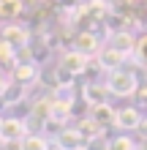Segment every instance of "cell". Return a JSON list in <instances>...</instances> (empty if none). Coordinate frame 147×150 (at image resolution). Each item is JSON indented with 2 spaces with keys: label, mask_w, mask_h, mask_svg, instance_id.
Returning <instances> with one entry per match:
<instances>
[{
  "label": "cell",
  "mask_w": 147,
  "mask_h": 150,
  "mask_svg": "<svg viewBox=\"0 0 147 150\" xmlns=\"http://www.w3.org/2000/svg\"><path fill=\"white\" fill-rule=\"evenodd\" d=\"M106 87L117 98H131V96H136V90H139V76H136L134 68L123 66V68H117V71L106 74Z\"/></svg>",
  "instance_id": "obj_1"
},
{
  "label": "cell",
  "mask_w": 147,
  "mask_h": 150,
  "mask_svg": "<svg viewBox=\"0 0 147 150\" xmlns=\"http://www.w3.org/2000/svg\"><path fill=\"white\" fill-rule=\"evenodd\" d=\"M87 63H90V55L79 52L76 47L65 49L63 55L57 57V68H60V71H65V74H71V76H82L84 68H87Z\"/></svg>",
  "instance_id": "obj_2"
},
{
  "label": "cell",
  "mask_w": 147,
  "mask_h": 150,
  "mask_svg": "<svg viewBox=\"0 0 147 150\" xmlns=\"http://www.w3.org/2000/svg\"><path fill=\"white\" fill-rule=\"evenodd\" d=\"M25 134H30L27 128V120L19 117V115H8V117H3V126H0V137L6 139L8 145H19Z\"/></svg>",
  "instance_id": "obj_3"
},
{
  "label": "cell",
  "mask_w": 147,
  "mask_h": 150,
  "mask_svg": "<svg viewBox=\"0 0 147 150\" xmlns=\"http://www.w3.org/2000/svg\"><path fill=\"white\" fill-rule=\"evenodd\" d=\"M55 147L57 150H84L87 147V137H84L76 126H65L63 131H60V137L55 139Z\"/></svg>",
  "instance_id": "obj_4"
},
{
  "label": "cell",
  "mask_w": 147,
  "mask_h": 150,
  "mask_svg": "<svg viewBox=\"0 0 147 150\" xmlns=\"http://www.w3.org/2000/svg\"><path fill=\"white\" fill-rule=\"evenodd\" d=\"M96 57H98V63H101V68H103L106 74H109V71H117V68H123V66L128 63V55H123V52L115 49L112 44H103Z\"/></svg>",
  "instance_id": "obj_5"
},
{
  "label": "cell",
  "mask_w": 147,
  "mask_h": 150,
  "mask_svg": "<svg viewBox=\"0 0 147 150\" xmlns=\"http://www.w3.org/2000/svg\"><path fill=\"white\" fill-rule=\"evenodd\" d=\"M79 96H82V101L87 104V107H93V104H101V101H106L109 98V87H106V79H93V82H84L82 85V90H79Z\"/></svg>",
  "instance_id": "obj_6"
},
{
  "label": "cell",
  "mask_w": 147,
  "mask_h": 150,
  "mask_svg": "<svg viewBox=\"0 0 147 150\" xmlns=\"http://www.w3.org/2000/svg\"><path fill=\"white\" fill-rule=\"evenodd\" d=\"M38 76H41V68H38L36 60H27V63H14V68H11V79H14V82H19V85H27V87L36 85Z\"/></svg>",
  "instance_id": "obj_7"
},
{
  "label": "cell",
  "mask_w": 147,
  "mask_h": 150,
  "mask_svg": "<svg viewBox=\"0 0 147 150\" xmlns=\"http://www.w3.org/2000/svg\"><path fill=\"white\" fill-rule=\"evenodd\" d=\"M74 47L84 52V55H90V57H96L98 52H101V36L96 30H76L74 33Z\"/></svg>",
  "instance_id": "obj_8"
},
{
  "label": "cell",
  "mask_w": 147,
  "mask_h": 150,
  "mask_svg": "<svg viewBox=\"0 0 147 150\" xmlns=\"http://www.w3.org/2000/svg\"><path fill=\"white\" fill-rule=\"evenodd\" d=\"M106 44H112L115 49H120L123 55H128L131 57L134 55V49H136V33L134 30H112L109 36H106Z\"/></svg>",
  "instance_id": "obj_9"
},
{
  "label": "cell",
  "mask_w": 147,
  "mask_h": 150,
  "mask_svg": "<svg viewBox=\"0 0 147 150\" xmlns=\"http://www.w3.org/2000/svg\"><path fill=\"white\" fill-rule=\"evenodd\" d=\"M0 38H6L14 49H19V47H25V44H30V30L25 28V25L8 22V25L0 28Z\"/></svg>",
  "instance_id": "obj_10"
},
{
  "label": "cell",
  "mask_w": 147,
  "mask_h": 150,
  "mask_svg": "<svg viewBox=\"0 0 147 150\" xmlns=\"http://www.w3.org/2000/svg\"><path fill=\"white\" fill-rule=\"evenodd\" d=\"M142 117L144 115L136 107H120L117 115H115V128H120V131H136L139 123H142Z\"/></svg>",
  "instance_id": "obj_11"
},
{
  "label": "cell",
  "mask_w": 147,
  "mask_h": 150,
  "mask_svg": "<svg viewBox=\"0 0 147 150\" xmlns=\"http://www.w3.org/2000/svg\"><path fill=\"white\" fill-rule=\"evenodd\" d=\"M87 115L98 123L101 128H112V126H115V115H117V109L112 107L109 101H101V104H93V107H87Z\"/></svg>",
  "instance_id": "obj_12"
},
{
  "label": "cell",
  "mask_w": 147,
  "mask_h": 150,
  "mask_svg": "<svg viewBox=\"0 0 147 150\" xmlns=\"http://www.w3.org/2000/svg\"><path fill=\"white\" fill-rule=\"evenodd\" d=\"M52 145L55 142H52L49 137H44L41 131H30V134H25V139L16 147L19 150H52Z\"/></svg>",
  "instance_id": "obj_13"
},
{
  "label": "cell",
  "mask_w": 147,
  "mask_h": 150,
  "mask_svg": "<svg viewBox=\"0 0 147 150\" xmlns=\"http://www.w3.org/2000/svg\"><path fill=\"white\" fill-rule=\"evenodd\" d=\"M84 6H87V14L93 19H106L115 11V3L112 0H84Z\"/></svg>",
  "instance_id": "obj_14"
},
{
  "label": "cell",
  "mask_w": 147,
  "mask_h": 150,
  "mask_svg": "<svg viewBox=\"0 0 147 150\" xmlns=\"http://www.w3.org/2000/svg\"><path fill=\"white\" fill-rule=\"evenodd\" d=\"M14 63H16V49L6 38H0V68H6V74H11Z\"/></svg>",
  "instance_id": "obj_15"
},
{
  "label": "cell",
  "mask_w": 147,
  "mask_h": 150,
  "mask_svg": "<svg viewBox=\"0 0 147 150\" xmlns=\"http://www.w3.org/2000/svg\"><path fill=\"white\" fill-rule=\"evenodd\" d=\"M25 11V0H0V19H16Z\"/></svg>",
  "instance_id": "obj_16"
},
{
  "label": "cell",
  "mask_w": 147,
  "mask_h": 150,
  "mask_svg": "<svg viewBox=\"0 0 147 150\" xmlns=\"http://www.w3.org/2000/svg\"><path fill=\"white\" fill-rule=\"evenodd\" d=\"M74 126H76V128H79V131H82V134H84V137H87V139H93V137H101V134H103V131H106V128H101V126H98V123H96V120H93V117H90V115H87V117H79V120H76V123H74Z\"/></svg>",
  "instance_id": "obj_17"
},
{
  "label": "cell",
  "mask_w": 147,
  "mask_h": 150,
  "mask_svg": "<svg viewBox=\"0 0 147 150\" xmlns=\"http://www.w3.org/2000/svg\"><path fill=\"white\" fill-rule=\"evenodd\" d=\"M106 150H139V145H136L134 139L128 137V131H123V134H117V137L109 139Z\"/></svg>",
  "instance_id": "obj_18"
},
{
  "label": "cell",
  "mask_w": 147,
  "mask_h": 150,
  "mask_svg": "<svg viewBox=\"0 0 147 150\" xmlns=\"http://www.w3.org/2000/svg\"><path fill=\"white\" fill-rule=\"evenodd\" d=\"M131 57L144 68V71H147V33H142V36L136 38V49H134V55H131Z\"/></svg>",
  "instance_id": "obj_19"
},
{
  "label": "cell",
  "mask_w": 147,
  "mask_h": 150,
  "mask_svg": "<svg viewBox=\"0 0 147 150\" xmlns=\"http://www.w3.org/2000/svg\"><path fill=\"white\" fill-rule=\"evenodd\" d=\"M106 145H109V139L106 137H93V139H87V147H84V150H106Z\"/></svg>",
  "instance_id": "obj_20"
},
{
  "label": "cell",
  "mask_w": 147,
  "mask_h": 150,
  "mask_svg": "<svg viewBox=\"0 0 147 150\" xmlns=\"http://www.w3.org/2000/svg\"><path fill=\"white\" fill-rule=\"evenodd\" d=\"M8 85H11V74H6V71H0V96H6V90H8Z\"/></svg>",
  "instance_id": "obj_21"
},
{
  "label": "cell",
  "mask_w": 147,
  "mask_h": 150,
  "mask_svg": "<svg viewBox=\"0 0 147 150\" xmlns=\"http://www.w3.org/2000/svg\"><path fill=\"white\" fill-rule=\"evenodd\" d=\"M136 131H139V137H147V117H142V123H139Z\"/></svg>",
  "instance_id": "obj_22"
},
{
  "label": "cell",
  "mask_w": 147,
  "mask_h": 150,
  "mask_svg": "<svg viewBox=\"0 0 147 150\" xmlns=\"http://www.w3.org/2000/svg\"><path fill=\"white\" fill-rule=\"evenodd\" d=\"M139 150H147V137H142V142H139Z\"/></svg>",
  "instance_id": "obj_23"
},
{
  "label": "cell",
  "mask_w": 147,
  "mask_h": 150,
  "mask_svg": "<svg viewBox=\"0 0 147 150\" xmlns=\"http://www.w3.org/2000/svg\"><path fill=\"white\" fill-rule=\"evenodd\" d=\"M0 126H3V115H0Z\"/></svg>",
  "instance_id": "obj_24"
},
{
  "label": "cell",
  "mask_w": 147,
  "mask_h": 150,
  "mask_svg": "<svg viewBox=\"0 0 147 150\" xmlns=\"http://www.w3.org/2000/svg\"><path fill=\"white\" fill-rule=\"evenodd\" d=\"M142 3H144V6H147V0H142Z\"/></svg>",
  "instance_id": "obj_25"
},
{
  "label": "cell",
  "mask_w": 147,
  "mask_h": 150,
  "mask_svg": "<svg viewBox=\"0 0 147 150\" xmlns=\"http://www.w3.org/2000/svg\"><path fill=\"white\" fill-rule=\"evenodd\" d=\"M144 85H147V79H144Z\"/></svg>",
  "instance_id": "obj_26"
},
{
  "label": "cell",
  "mask_w": 147,
  "mask_h": 150,
  "mask_svg": "<svg viewBox=\"0 0 147 150\" xmlns=\"http://www.w3.org/2000/svg\"><path fill=\"white\" fill-rule=\"evenodd\" d=\"M55 150H57V147H55Z\"/></svg>",
  "instance_id": "obj_27"
}]
</instances>
